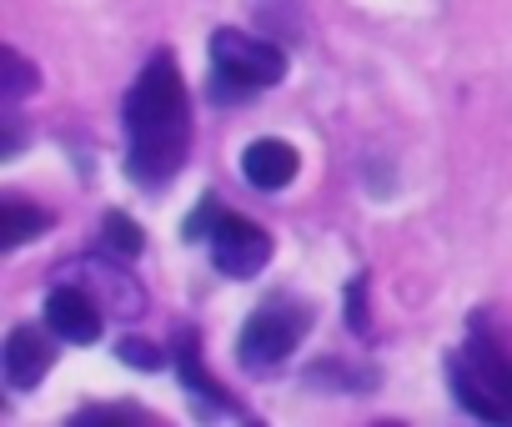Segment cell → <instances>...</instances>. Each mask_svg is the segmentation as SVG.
I'll return each instance as SVG.
<instances>
[{
  "instance_id": "9c48e42d",
  "label": "cell",
  "mask_w": 512,
  "mask_h": 427,
  "mask_svg": "<svg viewBox=\"0 0 512 427\" xmlns=\"http://www.w3.org/2000/svg\"><path fill=\"white\" fill-rule=\"evenodd\" d=\"M297 166H302L297 146H287V141H272V136L251 141V146L241 151V171H246V181H251L256 191H282V186H292Z\"/></svg>"
},
{
  "instance_id": "277c9868",
  "label": "cell",
  "mask_w": 512,
  "mask_h": 427,
  "mask_svg": "<svg viewBox=\"0 0 512 427\" xmlns=\"http://www.w3.org/2000/svg\"><path fill=\"white\" fill-rule=\"evenodd\" d=\"M211 61H216V76L236 91H262L287 76V56L277 46L256 41L246 31H231V26L211 36Z\"/></svg>"
},
{
  "instance_id": "5b68a950",
  "label": "cell",
  "mask_w": 512,
  "mask_h": 427,
  "mask_svg": "<svg viewBox=\"0 0 512 427\" xmlns=\"http://www.w3.org/2000/svg\"><path fill=\"white\" fill-rule=\"evenodd\" d=\"M56 282H76V287H86L96 302H106V312H116V317H141L146 312V292H141V282L121 267V257H81V262H61L56 267Z\"/></svg>"
},
{
  "instance_id": "2e32d148",
  "label": "cell",
  "mask_w": 512,
  "mask_h": 427,
  "mask_svg": "<svg viewBox=\"0 0 512 427\" xmlns=\"http://www.w3.org/2000/svg\"><path fill=\"white\" fill-rule=\"evenodd\" d=\"M347 297H352V327H362V282H352Z\"/></svg>"
},
{
  "instance_id": "52a82bcc",
  "label": "cell",
  "mask_w": 512,
  "mask_h": 427,
  "mask_svg": "<svg viewBox=\"0 0 512 427\" xmlns=\"http://www.w3.org/2000/svg\"><path fill=\"white\" fill-rule=\"evenodd\" d=\"M46 327L61 342L91 347L101 337V302L86 287H76V282H56V292L46 297Z\"/></svg>"
},
{
  "instance_id": "9a60e30c",
  "label": "cell",
  "mask_w": 512,
  "mask_h": 427,
  "mask_svg": "<svg viewBox=\"0 0 512 427\" xmlns=\"http://www.w3.org/2000/svg\"><path fill=\"white\" fill-rule=\"evenodd\" d=\"M216 222H221V211H216V201H206V206H196V211H191L186 237H196V232H216Z\"/></svg>"
},
{
  "instance_id": "7a4b0ae2",
  "label": "cell",
  "mask_w": 512,
  "mask_h": 427,
  "mask_svg": "<svg viewBox=\"0 0 512 427\" xmlns=\"http://www.w3.org/2000/svg\"><path fill=\"white\" fill-rule=\"evenodd\" d=\"M452 372V392L462 397V407L482 422H512V352L502 347V337H467L462 352L447 357Z\"/></svg>"
},
{
  "instance_id": "3957f363",
  "label": "cell",
  "mask_w": 512,
  "mask_h": 427,
  "mask_svg": "<svg viewBox=\"0 0 512 427\" xmlns=\"http://www.w3.org/2000/svg\"><path fill=\"white\" fill-rule=\"evenodd\" d=\"M312 327V307L297 302V297H272L267 307H256L241 327V342H236V357L256 372H267L277 362H287L297 352V342L307 337Z\"/></svg>"
},
{
  "instance_id": "4fadbf2b",
  "label": "cell",
  "mask_w": 512,
  "mask_h": 427,
  "mask_svg": "<svg viewBox=\"0 0 512 427\" xmlns=\"http://www.w3.org/2000/svg\"><path fill=\"white\" fill-rule=\"evenodd\" d=\"M176 362H181V382L191 387V392H201V397H211L216 407H226V392L206 377V367L196 362V352H191V342H181V352H176Z\"/></svg>"
},
{
  "instance_id": "6da1fadb",
  "label": "cell",
  "mask_w": 512,
  "mask_h": 427,
  "mask_svg": "<svg viewBox=\"0 0 512 427\" xmlns=\"http://www.w3.org/2000/svg\"><path fill=\"white\" fill-rule=\"evenodd\" d=\"M126 166L141 186H166L191 146V101L181 86V71L171 51H156L146 71L136 76L126 106Z\"/></svg>"
},
{
  "instance_id": "5bb4252c",
  "label": "cell",
  "mask_w": 512,
  "mask_h": 427,
  "mask_svg": "<svg viewBox=\"0 0 512 427\" xmlns=\"http://www.w3.org/2000/svg\"><path fill=\"white\" fill-rule=\"evenodd\" d=\"M121 357L136 362V367H156V362H161V352L146 347V342H136V337H121Z\"/></svg>"
},
{
  "instance_id": "30bf717a",
  "label": "cell",
  "mask_w": 512,
  "mask_h": 427,
  "mask_svg": "<svg viewBox=\"0 0 512 427\" xmlns=\"http://www.w3.org/2000/svg\"><path fill=\"white\" fill-rule=\"evenodd\" d=\"M0 222H6V237H0V242H6V252H16L21 242H31V237H41L51 227L46 211L41 206H26V201H6V206H0Z\"/></svg>"
},
{
  "instance_id": "ba28073f",
  "label": "cell",
  "mask_w": 512,
  "mask_h": 427,
  "mask_svg": "<svg viewBox=\"0 0 512 427\" xmlns=\"http://www.w3.org/2000/svg\"><path fill=\"white\" fill-rule=\"evenodd\" d=\"M51 362H56V347H51L36 327H16V332L6 337V352H0V367H6V382H11L16 392H31V387L51 372Z\"/></svg>"
},
{
  "instance_id": "8992f818",
  "label": "cell",
  "mask_w": 512,
  "mask_h": 427,
  "mask_svg": "<svg viewBox=\"0 0 512 427\" xmlns=\"http://www.w3.org/2000/svg\"><path fill=\"white\" fill-rule=\"evenodd\" d=\"M211 262H216V272L246 282L272 262V237L246 217H221L211 232Z\"/></svg>"
},
{
  "instance_id": "8fae6325",
  "label": "cell",
  "mask_w": 512,
  "mask_h": 427,
  "mask_svg": "<svg viewBox=\"0 0 512 427\" xmlns=\"http://www.w3.org/2000/svg\"><path fill=\"white\" fill-rule=\"evenodd\" d=\"M0 66H6V86H0V96H6L11 106H16V101H26V96L41 86V76L26 66V56H21V51H6V56H0Z\"/></svg>"
},
{
  "instance_id": "7c38bea8",
  "label": "cell",
  "mask_w": 512,
  "mask_h": 427,
  "mask_svg": "<svg viewBox=\"0 0 512 427\" xmlns=\"http://www.w3.org/2000/svg\"><path fill=\"white\" fill-rule=\"evenodd\" d=\"M106 247H111L116 257H141L146 237H141V227H136L131 217H121V211H111V217H106Z\"/></svg>"
}]
</instances>
